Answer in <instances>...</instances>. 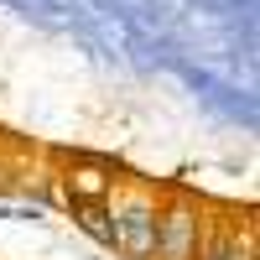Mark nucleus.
<instances>
[{
    "mask_svg": "<svg viewBox=\"0 0 260 260\" xmlns=\"http://www.w3.org/2000/svg\"><path fill=\"white\" fill-rule=\"evenodd\" d=\"M161 260H192L198 255V219L192 213H161L156 219V250Z\"/></svg>",
    "mask_w": 260,
    "mask_h": 260,
    "instance_id": "f03ea898",
    "label": "nucleus"
},
{
    "mask_svg": "<svg viewBox=\"0 0 260 260\" xmlns=\"http://www.w3.org/2000/svg\"><path fill=\"white\" fill-rule=\"evenodd\" d=\"M110 245L125 250V255H136V260H146L151 250H156V213H151L146 203L120 208L110 219Z\"/></svg>",
    "mask_w": 260,
    "mask_h": 260,
    "instance_id": "f257e3e1",
    "label": "nucleus"
},
{
    "mask_svg": "<svg viewBox=\"0 0 260 260\" xmlns=\"http://www.w3.org/2000/svg\"><path fill=\"white\" fill-rule=\"evenodd\" d=\"M68 187H73V203H104L110 177H104V172H94V167H78L73 177H68Z\"/></svg>",
    "mask_w": 260,
    "mask_h": 260,
    "instance_id": "7ed1b4c3",
    "label": "nucleus"
},
{
    "mask_svg": "<svg viewBox=\"0 0 260 260\" xmlns=\"http://www.w3.org/2000/svg\"><path fill=\"white\" fill-rule=\"evenodd\" d=\"M208 260H250L245 245H219V250H208Z\"/></svg>",
    "mask_w": 260,
    "mask_h": 260,
    "instance_id": "20e7f679",
    "label": "nucleus"
}]
</instances>
